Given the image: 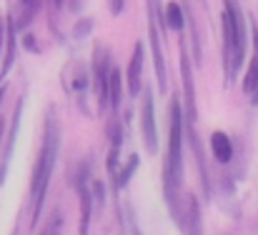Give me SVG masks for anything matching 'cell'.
<instances>
[{"mask_svg":"<svg viewBox=\"0 0 258 235\" xmlns=\"http://www.w3.org/2000/svg\"><path fill=\"white\" fill-rule=\"evenodd\" d=\"M58 145H60L58 125H55L53 115H48V120H45L43 145H40L38 163H35V168H33V180H30V228H35L38 220H40L43 203H45L48 185H50L53 168H55V158H58Z\"/></svg>","mask_w":258,"mask_h":235,"instance_id":"cell-1","label":"cell"},{"mask_svg":"<svg viewBox=\"0 0 258 235\" xmlns=\"http://www.w3.org/2000/svg\"><path fill=\"white\" fill-rule=\"evenodd\" d=\"M180 180H183V115H180L178 100H173L168 155H166V165H163V198H166V205H168V210L175 220L180 218V208H178Z\"/></svg>","mask_w":258,"mask_h":235,"instance_id":"cell-2","label":"cell"},{"mask_svg":"<svg viewBox=\"0 0 258 235\" xmlns=\"http://www.w3.org/2000/svg\"><path fill=\"white\" fill-rule=\"evenodd\" d=\"M223 65H226V83H233L243 58H246V23L233 0L223 3Z\"/></svg>","mask_w":258,"mask_h":235,"instance_id":"cell-3","label":"cell"},{"mask_svg":"<svg viewBox=\"0 0 258 235\" xmlns=\"http://www.w3.org/2000/svg\"><path fill=\"white\" fill-rule=\"evenodd\" d=\"M141 133H143V145L151 155L158 150V128H156V108H153V93L146 88L143 105H141Z\"/></svg>","mask_w":258,"mask_h":235,"instance_id":"cell-4","label":"cell"},{"mask_svg":"<svg viewBox=\"0 0 258 235\" xmlns=\"http://www.w3.org/2000/svg\"><path fill=\"white\" fill-rule=\"evenodd\" d=\"M180 230L183 235H203V223H201V205L196 203L193 195H185L183 208H180Z\"/></svg>","mask_w":258,"mask_h":235,"instance_id":"cell-5","label":"cell"},{"mask_svg":"<svg viewBox=\"0 0 258 235\" xmlns=\"http://www.w3.org/2000/svg\"><path fill=\"white\" fill-rule=\"evenodd\" d=\"M211 153H213V158L218 163H231V158H233V143H231V138L223 130H216L211 135Z\"/></svg>","mask_w":258,"mask_h":235,"instance_id":"cell-6","label":"cell"},{"mask_svg":"<svg viewBox=\"0 0 258 235\" xmlns=\"http://www.w3.org/2000/svg\"><path fill=\"white\" fill-rule=\"evenodd\" d=\"M20 110H23V100L15 105V113H13V123H10V133H8V148L0 158V185H3V178L8 173V163H10V155H13V145H15V135H18V123H20Z\"/></svg>","mask_w":258,"mask_h":235,"instance_id":"cell-7","label":"cell"},{"mask_svg":"<svg viewBox=\"0 0 258 235\" xmlns=\"http://www.w3.org/2000/svg\"><path fill=\"white\" fill-rule=\"evenodd\" d=\"M141 70H143V45L138 43L131 58V68H128V93L138 95L141 90Z\"/></svg>","mask_w":258,"mask_h":235,"instance_id":"cell-8","label":"cell"},{"mask_svg":"<svg viewBox=\"0 0 258 235\" xmlns=\"http://www.w3.org/2000/svg\"><path fill=\"white\" fill-rule=\"evenodd\" d=\"M256 85H258V30L253 28V58H251V65H248L246 78H243V90L251 95Z\"/></svg>","mask_w":258,"mask_h":235,"instance_id":"cell-9","label":"cell"},{"mask_svg":"<svg viewBox=\"0 0 258 235\" xmlns=\"http://www.w3.org/2000/svg\"><path fill=\"white\" fill-rule=\"evenodd\" d=\"M78 195H81V235H88L90 213H93V198H90V193H88V188L83 183L78 185Z\"/></svg>","mask_w":258,"mask_h":235,"instance_id":"cell-10","label":"cell"},{"mask_svg":"<svg viewBox=\"0 0 258 235\" xmlns=\"http://www.w3.org/2000/svg\"><path fill=\"white\" fill-rule=\"evenodd\" d=\"M5 38H8V55H5V60H3L0 80H5V73H8L10 65H13V50H15V43H13V25H10V20H5Z\"/></svg>","mask_w":258,"mask_h":235,"instance_id":"cell-11","label":"cell"},{"mask_svg":"<svg viewBox=\"0 0 258 235\" xmlns=\"http://www.w3.org/2000/svg\"><path fill=\"white\" fill-rule=\"evenodd\" d=\"M166 23H168V28H173V30H180L183 28V13H180L178 3H168V8H166Z\"/></svg>","mask_w":258,"mask_h":235,"instance_id":"cell-12","label":"cell"},{"mask_svg":"<svg viewBox=\"0 0 258 235\" xmlns=\"http://www.w3.org/2000/svg\"><path fill=\"white\" fill-rule=\"evenodd\" d=\"M120 223H123V235H143L141 230H138L136 218H133V213H131L128 205H125V210L120 208Z\"/></svg>","mask_w":258,"mask_h":235,"instance_id":"cell-13","label":"cell"},{"mask_svg":"<svg viewBox=\"0 0 258 235\" xmlns=\"http://www.w3.org/2000/svg\"><path fill=\"white\" fill-rule=\"evenodd\" d=\"M138 168V155H131L128 160V168L118 175V188H123V185H128V180H131V175H133V170Z\"/></svg>","mask_w":258,"mask_h":235,"instance_id":"cell-14","label":"cell"},{"mask_svg":"<svg viewBox=\"0 0 258 235\" xmlns=\"http://www.w3.org/2000/svg\"><path fill=\"white\" fill-rule=\"evenodd\" d=\"M120 10H123V3H120V0H113V13L118 15Z\"/></svg>","mask_w":258,"mask_h":235,"instance_id":"cell-15","label":"cell"},{"mask_svg":"<svg viewBox=\"0 0 258 235\" xmlns=\"http://www.w3.org/2000/svg\"><path fill=\"white\" fill-rule=\"evenodd\" d=\"M251 105H258V85L253 88V93H251Z\"/></svg>","mask_w":258,"mask_h":235,"instance_id":"cell-16","label":"cell"},{"mask_svg":"<svg viewBox=\"0 0 258 235\" xmlns=\"http://www.w3.org/2000/svg\"><path fill=\"white\" fill-rule=\"evenodd\" d=\"M3 123H5V120H0V138H3Z\"/></svg>","mask_w":258,"mask_h":235,"instance_id":"cell-17","label":"cell"},{"mask_svg":"<svg viewBox=\"0 0 258 235\" xmlns=\"http://www.w3.org/2000/svg\"><path fill=\"white\" fill-rule=\"evenodd\" d=\"M25 3H28V5H35V3H33V0H23V5H25Z\"/></svg>","mask_w":258,"mask_h":235,"instance_id":"cell-18","label":"cell"},{"mask_svg":"<svg viewBox=\"0 0 258 235\" xmlns=\"http://www.w3.org/2000/svg\"><path fill=\"white\" fill-rule=\"evenodd\" d=\"M13 235H18V228H15V233H13Z\"/></svg>","mask_w":258,"mask_h":235,"instance_id":"cell-19","label":"cell"}]
</instances>
